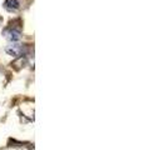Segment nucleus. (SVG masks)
<instances>
[{
	"label": "nucleus",
	"mask_w": 143,
	"mask_h": 150,
	"mask_svg": "<svg viewBox=\"0 0 143 150\" xmlns=\"http://www.w3.org/2000/svg\"><path fill=\"white\" fill-rule=\"evenodd\" d=\"M4 8H5L8 11H16L18 9L20 8V3H19L18 0H5Z\"/></svg>",
	"instance_id": "3"
},
{
	"label": "nucleus",
	"mask_w": 143,
	"mask_h": 150,
	"mask_svg": "<svg viewBox=\"0 0 143 150\" xmlns=\"http://www.w3.org/2000/svg\"><path fill=\"white\" fill-rule=\"evenodd\" d=\"M5 51L9 54V55H11L14 56V58H20V56L23 55V51H24V46L20 45V44H10V45H8L6 48H5Z\"/></svg>",
	"instance_id": "2"
},
{
	"label": "nucleus",
	"mask_w": 143,
	"mask_h": 150,
	"mask_svg": "<svg viewBox=\"0 0 143 150\" xmlns=\"http://www.w3.org/2000/svg\"><path fill=\"white\" fill-rule=\"evenodd\" d=\"M3 35L9 41H11V43H15V41L20 40V30L15 29V28H6V29H4L3 31Z\"/></svg>",
	"instance_id": "1"
}]
</instances>
